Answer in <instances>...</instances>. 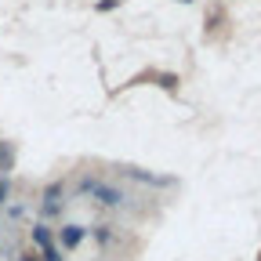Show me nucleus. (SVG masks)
I'll use <instances>...</instances> for the list:
<instances>
[{"instance_id": "obj_9", "label": "nucleus", "mask_w": 261, "mask_h": 261, "mask_svg": "<svg viewBox=\"0 0 261 261\" xmlns=\"http://www.w3.org/2000/svg\"><path fill=\"white\" fill-rule=\"evenodd\" d=\"M8 196H11V178H0V207L8 203Z\"/></svg>"}, {"instance_id": "obj_4", "label": "nucleus", "mask_w": 261, "mask_h": 261, "mask_svg": "<svg viewBox=\"0 0 261 261\" xmlns=\"http://www.w3.org/2000/svg\"><path fill=\"white\" fill-rule=\"evenodd\" d=\"M29 243H33V250H47V247H55V228L47 225V221H37L29 228Z\"/></svg>"}, {"instance_id": "obj_7", "label": "nucleus", "mask_w": 261, "mask_h": 261, "mask_svg": "<svg viewBox=\"0 0 261 261\" xmlns=\"http://www.w3.org/2000/svg\"><path fill=\"white\" fill-rule=\"evenodd\" d=\"M87 236H94V240L102 243V247H109V243L116 240V232H113V225H94V228H91Z\"/></svg>"}, {"instance_id": "obj_15", "label": "nucleus", "mask_w": 261, "mask_h": 261, "mask_svg": "<svg viewBox=\"0 0 261 261\" xmlns=\"http://www.w3.org/2000/svg\"><path fill=\"white\" fill-rule=\"evenodd\" d=\"M257 261H261V254H257Z\"/></svg>"}, {"instance_id": "obj_1", "label": "nucleus", "mask_w": 261, "mask_h": 261, "mask_svg": "<svg viewBox=\"0 0 261 261\" xmlns=\"http://www.w3.org/2000/svg\"><path fill=\"white\" fill-rule=\"evenodd\" d=\"M76 192H80V196H91V200H98L102 207H113V211L127 207V192H123L120 185H109V181H102V178H91V174H84V178H80Z\"/></svg>"}, {"instance_id": "obj_13", "label": "nucleus", "mask_w": 261, "mask_h": 261, "mask_svg": "<svg viewBox=\"0 0 261 261\" xmlns=\"http://www.w3.org/2000/svg\"><path fill=\"white\" fill-rule=\"evenodd\" d=\"M0 236H4V228H0Z\"/></svg>"}, {"instance_id": "obj_2", "label": "nucleus", "mask_w": 261, "mask_h": 261, "mask_svg": "<svg viewBox=\"0 0 261 261\" xmlns=\"http://www.w3.org/2000/svg\"><path fill=\"white\" fill-rule=\"evenodd\" d=\"M87 232H91V225H80V221H69V225H62V228H55V247L62 250V254H69V250H76L84 240H87Z\"/></svg>"}, {"instance_id": "obj_6", "label": "nucleus", "mask_w": 261, "mask_h": 261, "mask_svg": "<svg viewBox=\"0 0 261 261\" xmlns=\"http://www.w3.org/2000/svg\"><path fill=\"white\" fill-rule=\"evenodd\" d=\"M11 167H15V149H11V142H0V174L8 178Z\"/></svg>"}, {"instance_id": "obj_10", "label": "nucleus", "mask_w": 261, "mask_h": 261, "mask_svg": "<svg viewBox=\"0 0 261 261\" xmlns=\"http://www.w3.org/2000/svg\"><path fill=\"white\" fill-rule=\"evenodd\" d=\"M120 0H98V11H116Z\"/></svg>"}, {"instance_id": "obj_12", "label": "nucleus", "mask_w": 261, "mask_h": 261, "mask_svg": "<svg viewBox=\"0 0 261 261\" xmlns=\"http://www.w3.org/2000/svg\"><path fill=\"white\" fill-rule=\"evenodd\" d=\"M178 4H192V0H178Z\"/></svg>"}, {"instance_id": "obj_8", "label": "nucleus", "mask_w": 261, "mask_h": 261, "mask_svg": "<svg viewBox=\"0 0 261 261\" xmlns=\"http://www.w3.org/2000/svg\"><path fill=\"white\" fill-rule=\"evenodd\" d=\"M40 261H65V254L58 247H47V250H40Z\"/></svg>"}, {"instance_id": "obj_5", "label": "nucleus", "mask_w": 261, "mask_h": 261, "mask_svg": "<svg viewBox=\"0 0 261 261\" xmlns=\"http://www.w3.org/2000/svg\"><path fill=\"white\" fill-rule=\"evenodd\" d=\"M123 174L135 178V181H145V185H174L171 178H156V174H145V171H138V167H123Z\"/></svg>"}, {"instance_id": "obj_14", "label": "nucleus", "mask_w": 261, "mask_h": 261, "mask_svg": "<svg viewBox=\"0 0 261 261\" xmlns=\"http://www.w3.org/2000/svg\"><path fill=\"white\" fill-rule=\"evenodd\" d=\"M0 261H4V254H0Z\"/></svg>"}, {"instance_id": "obj_3", "label": "nucleus", "mask_w": 261, "mask_h": 261, "mask_svg": "<svg viewBox=\"0 0 261 261\" xmlns=\"http://www.w3.org/2000/svg\"><path fill=\"white\" fill-rule=\"evenodd\" d=\"M62 207H65V185L62 181H51L44 189V196H40V214L44 218H58Z\"/></svg>"}, {"instance_id": "obj_11", "label": "nucleus", "mask_w": 261, "mask_h": 261, "mask_svg": "<svg viewBox=\"0 0 261 261\" xmlns=\"http://www.w3.org/2000/svg\"><path fill=\"white\" fill-rule=\"evenodd\" d=\"M15 261H40V254H37V250H25V254H18Z\"/></svg>"}]
</instances>
